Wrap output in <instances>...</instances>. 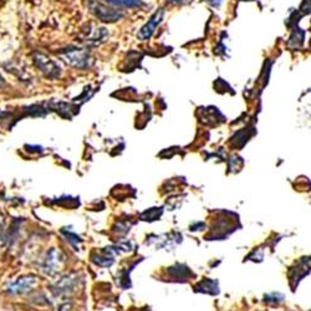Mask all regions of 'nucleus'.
<instances>
[{
	"instance_id": "nucleus-3",
	"label": "nucleus",
	"mask_w": 311,
	"mask_h": 311,
	"mask_svg": "<svg viewBox=\"0 0 311 311\" xmlns=\"http://www.w3.org/2000/svg\"><path fill=\"white\" fill-rule=\"evenodd\" d=\"M35 63L49 79H58L61 75V67L58 62L51 60L50 58H46L41 54H35Z\"/></svg>"
},
{
	"instance_id": "nucleus-13",
	"label": "nucleus",
	"mask_w": 311,
	"mask_h": 311,
	"mask_svg": "<svg viewBox=\"0 0 311 311\" xmlns=\"http://www.w3.org/2000/svg\"><path fill=\"white\" fill-rule=\"evenodd\" d=\"M3 228H4V218H3V216L0 214V233L3 232Z\"/></svg>"
},
{
	"instance_id": "nucleus-6",
	"label": "nucleus",
	"mask_w": 311,
	"mask_h": 311,
	"mask_svg": "<svg viewBox=\"0 0 311 311\" xmlns=\"http://www.w3.org/2000/svg\"><path fill=\"white\" fill-rule=\"evenodd\" d=\"M62 264V258H61L60 251L56 250V249H51L48 254H46V258L44 260V265H42V270L48 274H54L56 270H59V268Z\"/></svg>"
},
{
	"instance_id": "nucleus-2",
	"label": "nucleus",
	"mask_w": 311,
	"mask_h": 311,
	"mask_svg": "<svg viewBox=\"0 0 311 311\" xmlns=\"http://www.w3.org/2000/svg\"><path fill=\"white\" fill-rule=\"evenodd\" d=\"M90 9L101 21H105V23H115V21H119L120 19L124 18V14L121 11L107 8V6L102 5L97 1H93V0L90 1Z\"/></svg>"
},
{
	"instance_id": "nucleus-9",
	"label": "nucleus",
	"mask_w": 311,
	"mask_h": 311,
	"mask_svg": "<svg viewBox=\"0 0 311 311\" xmlns=\"http://www.w3.org/2000/svg\"><path fill=\"white\" fill-rule=\"evenodd\" d=\"M72 287V280L70 279V278L65 277L62 278V279L60 280V281L56 284L55 286V291L58 294H61V293H67V290H70Z\"/></svg>"
},
{
	"instance_id": "nucleus-14",
	"label": "nucleus",
	"mask_w": 311,
	"mask_h": 311,
	"mask_svg": "<svg viewBox=\"0 0 311 311\" xmlns=\"http://www.w3.org/2000/svg\"><path fill=\"white\" fill-rule=\"evenodd\" d=\"M242 1H255V0H242Z\"/></svg>"
},
{
	"instance_id": "nucleus-5",
	"label": "nucleus",
	"mask_w": 311,
	"mask_h": 311,
	"mask_svg": "<svg viewBox=\"0 0 311 311\" xmlns=\"http://www.w3.org/2000/svg\"><path fill=\"white\" fill-rule=\"evenodd\" d=\"M37 280L35 277H24L20 278V279L15 280L14 282H11L8 287V293L13 294V295H19V294H24L28 291L32 290V287L36 285Z\"/></svg>"
},
{
	"instance_id": "nucleus-1",
	"label": "nucleus",
	"mask_w": 311,
	"mask_h": 311,
	"mask_svg": "<svg viewBox=\"0 0 311 311\" xmlns=\"http://www.w3.org/2000/svg\"><path fill=\"white\" fill-rule=\"evenodd\" d=\"M59 55L69 65L74 66L76 69L86 70L91 66V56L86 49L70 46V48L59 51Z\"/></svg>"
},
{
	"instance_id": "nucleus-8",
	"label": "nucleus",
	"mask_w": 311,
	"mask_h": 311,
	"mask_svg": "<svg viewBox=\"0 0 311 311\" xmlns=\"http://www.w3.org/2000/svg\"><path fill=\"white\" fill-rule=\"evenodd\" d=\"M107 4H111V5L117 6V8H126V9H131V8H140V6L143 5V3L141 0H105Z\"/></svg>"
},
{
	"instance_id": "nucleus-7",
	"label": "nucleus",
	"mask_w": 311,
	"mask_h": 311,
	"mask_svg": "<svg viewBox=\"0 0 311 311\" xmlns=\"http://www.w3.org/2000/svg\"><path fill=\"white\" fill-rule=\"evenodd\" d=\"M108 37V31L105 28H97L93 31V35L87 36L86 42L91 46H97L100 44H102L103 41H106V39Z\"/></svg>"
},
{
	"instance_id": "nucleus-10",
	"label": "nucleus",
	"mask_w": 311,
	"mask_h": 311,
	"mask_svg": "<svg viewBox=\"0 0 311 311\" xmlns=\"http://www.w3.org/2000/svg\"><path fill=\"white\" fill-rule=\"evenodd\" d=\"M299 11H301L303 13V15H306V14H310V0H304L303 4L300 5V8H299Z\"/></svg>"
},
{
	"instance_id": "nucleus-4",
	"label": "nucleus",
	"mask_w": 311,
	"mask_h": 311,
	"mask_svg": "<svg viewBox=\"0 0 311 311\" xmlns=\"http://www.w3.org/2000/svg\"><path fill=\"white\" fill-rule=\"evenodd\" d=\"M163 16H164V10L163 9H158V10L156 11L151 19L148 20L147 24L142 28V29L138 31L137 37L140 40H148L153 34H155L156 29L161 24L162 21H163Z\"/></svg>"
},
{
	"instance_id": "nucleus-12",
	"label": "nucleus",
	"mask_w": 311,
	"mask_h": 311,
	"mask_svg": "<svg viewBox=\"0 0 311 311\" xmlns=\"http://www.w3.org/2000/svg\"><path fill=\"white\" fill-rule=\"evenodd\" d=\"M206 3H208L209 5L214 6V8H220L221 5V0H203Z\"/></svg>"
},
{
	"instance_id": "nucleus-11",
	"label": "nucleus",
	"mask_w": 311,
	"mask_h": 311,
	"mask_svg": "<svg viewBox=\"0 0 311 311\" xmlns=\"http://www.w3.org/2000/svg\"><path fill=\"white\" fill-rule=\"evenodd\" d=\"M169 4H173V5H185V4L190 3L192 0H167Z\"/></svg>"
}]
</instances>
